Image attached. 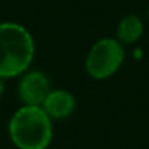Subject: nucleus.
I'll list each match as a JSON object with an SVG mask.
<instances>
[{
	"label": "nucleus",
	"mask_w": 149,
	"mask_h": 149,
	"mask_svg": "<svg viewBox=\"0 0 149 149\" xmlns=\"http://www.w3.org/2000/svg\"><path fill=\"white\" fill-rule=\"evenodd\" d=\"M35 54L32 35L19 23H0V77L12 78L23 74Z\"/></svg>",
	"instance_id": "f257e3e1"
},
{
	"label": "nucleus",
	"mask_w": 149,
	"mask_h": 149,
	"mask_svg": "<svg viewBox=\"0 0 149 149\" xmlns=\"http://www.w3.org/2000/svg\"><path fill=\"white\" fill-rule=\"evenodd\" d=\"M9 135L19 149H47L52 141V120L42 107L23 106L12 116Z\"/></svg>",
	"instance_id": "f03ea898"
},
{
	"label": "nucleus",
	"mask_w": 149,
	"mask_h": 149,
	"mask_svg": "<svg viewBox=\"0 0 149 149\" xmlns=\"http://www.w3.org/2000/svg\"><path fill=\"white\" fill-rule=\"evenodd\" d=\"M123 45L113 38H103L97 41L88 51L86 58V70L88 75L96 80L111 77L123 64Z\"/></svg>",
	"instance_id": "7ed1b4c3"
},
{
	"label": "nucleus",
	"mask_w": 149,
	"mask_h": 149,
	"mask_svg": "<svg viewBox=\"0 0 149 149\" xmlns=\"http://www.w3.org/2000/svg\"><path fill=\"white\" fill-rule=\"evenodd\" d=\"M51 93V83L48 77L41 71L23 72L20 78L17 94L25 106L42 107L45 99Z\"/></svg>",
	"instance_id": "20e7f679"
},
{
	"label": "nucleus",
	"mask_w": 149,
	"mask_h": 149,
	"mask_svg": "<svg viewBox=\"0 0 149 149\" xmlns=\"http://www.w3.org/2000/svg\"><path fill=\"white\" fill-rule=\"evenodd\" d=\"M44 111L51 120H61L68 117L75 109V99L65 90H51L42 104Z\"/></svg>",
	"instance_id": "39448f33"
},
{
	"label": "nucleus",
	"mask_w": 149,
	"mask_h": 149,
	"mask_svg": "<svg viewBox=\"0 0 149 149\" xmlns=\"http://www.w3.org/2000/svg\"><path fill=\"white\" fill-rule=\"evenodd\" d=\"M142 33H143V23L135 15H129V16L123 17L117 25V41L122 45L123 44L132 45V44L138 42L141 39Z\"/></svg>",
	"instance_id": "423d86ee"
},
{
	"label": "nucleus",
	"mask_w": 149,
	"mask_h": 149,
	"mask_svg": "<svg viewBox=\"0 0 149 149\" xmlns=\"http://www.w3.org/2000/svg\"><path fill=\"white\" fill-rule=\"evenodd\" d=\"M3 93H4V81H3V78L0 77V97L3 96Z\"/></svg>",
	"instance_id": "0eeeda50"
}]
</instances>
